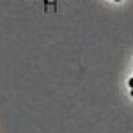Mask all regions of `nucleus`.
I'll return each instance as SVG.
<instances>
[{
    "instance_id": "3",
    "label": "nucleus",
    "mask_w": 133,
    "mask_h": 133,
    "mask_svg": "<svg viewBox=\"0 0 133 133\" xmlns=\"http://www.w3.org/2000/svg\"><path fill=\"white\" fill-rule=\"evenodd\" d=\"M115 2H119V0H115Z\"/></svg>"
},
{
    "instance_id": "1",
    "label": "nucleus",
    "mask_w": 133,
    "mask_h": 133,
    "mask_svg": "<svg viewBox=\"0 0 133 133\" xmlns=\"http://www.w3.org/2000/svg\"><path fill=\"white\" fill-rule=\"evenodd\" d=\"M128 83H130V87H131V89H133V78H131V80H130V82H128Z\"/></svg>"
},
{
    "instance_id": "2",
    "label": "nucleus",
    "mask_w": 133,
    "mask_h": 133,
    "mask_svg": "<svg viewBox=\"0 0 133 133\" xmlns=\"http://www.w3.org/2000/svg\"><path fill=\"white\" fill-rule=\"evenodd\" d=\"M131 96H133V89H131Z\"/></svg>"
}]
</instances>
